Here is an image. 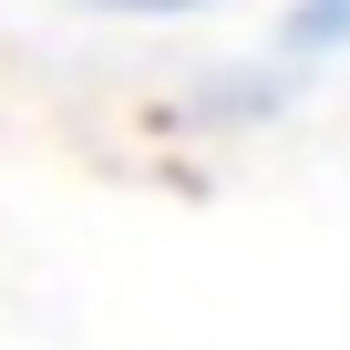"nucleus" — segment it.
<instances>
[{
	"instance_id": "nucleus-1",
	"label": "nucleus",
	"mask_w": 350,
	"mask_h": 350,
	"mask_svg": "<svg viewBox=\"0 0 350 350\" xmlns=\"http://www.w3.org/2000/svg\"><path fill=\"white\" fill-rule=\"evenodd\" d=\"M288 62H319V52H350V0H299L288 11Z\"/></svg>"
}]
</instances>
